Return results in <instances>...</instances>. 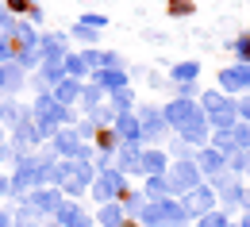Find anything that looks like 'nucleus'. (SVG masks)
Here are the masks:
<instances>
[{"label": "nucleus", "mask_w": 250, "mask_h": 227, "mask_svg": "<svg viewBox=\"0 0 250 227\" xmlns=\"http://www.w3.org/2000/svg\"><path fill=\"white\" fill-rule=\"evenodd\" d=\"M243 50H247V54H250V39H247V42H243Z\"/></svg>", "instance_id": "1"}]
</instances>
